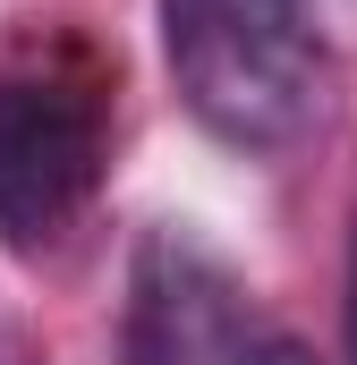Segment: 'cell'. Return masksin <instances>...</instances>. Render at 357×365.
Masks as SVG:
<instances>
[{
  "label": "cell",
  "instance_id": "cell-1",
  "mask_svg": "<svg viewBox=\"0 0 357 365\" xmlns=\"http://www.w3.org/2000/svg\"><path fill=\"white\" fill-rule=\"evenodd\" d=\"M111 179V60L86 34L0 51V247H60Z\"/></svg>",
  "mask_w": 357,
  "mask_h": 365
},
{
  "label": "cell",
  "instance_id": "cell-2",
  "mask_svg": "<svg viewBox=\"0 0 357 365\" xmlns=\"http://www.w3.org/2000/svg\"><path fill=\"white\" fill-rule=\"evenodd\" d=\"M171 86L238 153H281L323 119V43L306 0H162Z\"/></svg>",
  "mask_w": 357,
  "mask_h": 365
},
{
  "label": "cell",
  "instance_id": "cell-3",
  "mask_svg": "<svg viewBox=\"0 0 357 365\" xmlns=\"http://www.w3.org/2000/svg\"><path fill=\"white\" fill-rule=\"evenodd\" d=\"M247 297L187 230H145L119 306V365H247Z\"/></svg>",
  "mask_w": 357,
  "mask_h": 365
},
{
  "label": "cell",
  "instance_id": "cell-4",
  "mask_svg": "<svg viewBox=\"0 0 357 365\" xmlns=\"http://www.w3.org/2000/svg\"><path fill=\"white\" fill-rule=\"evenodd\" d=\"M247 365H315V357H306L298 340H256V349H247Z\"/></svg>",
  "mask_w": 357,
  "mask_h": 365
},
{
  "label": "cell",
  "instance_id": "cell-5",
  "mask_svg": "<svg viewBox=\"0 0 357 365\" xmlns=\"http://www.w3.org/2000/svg\"><path fill=\"white\" fill-rule=\"evenodd\" d=\"M349 357H357V247H349Z\"/></svg>",
  "mask_w": 357,
  "mask_h": 365
}]
</instances>
